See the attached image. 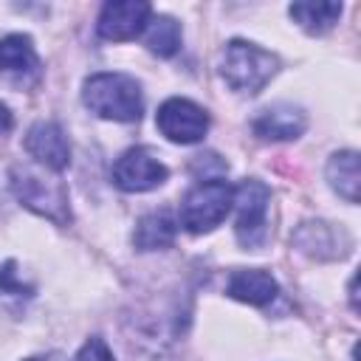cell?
<instances>
[{
    "label": "cell",
    "mask_w": 361,
    "mask_h": 361,
    "mask_svg": "<svg viewBox=\"0 0 361 361\" xmlns=\"http://www.w3.org/2000/svg\"><path fill=\"white\" fill-rule=\"evenodd\" d=\"M48 172L51 169L39 166V164H14L11 175H8L11 192L25 209L62 226L71 220L68 192H65L62 180L56 175H48Z\"/></svg>",
    "instance_id": "cell-1"
},
{
    "label": "cell",
    "mask_w": 361,
    "mask_h": 361,
    "mask_svg": "<svg viewBox=\"0 0 361 361\" xmlns=\"http://www.w3.org/2000/svg\"><path fill=\"white\" fill-rule=\"evenodd\" d=\"M82 99L90 113L110 121H138L144 113L141 85L127 73H93L85 82Z\"/></svg>",
    "instance_id": "cell-2"
},
{
    "label": "cell",
    "mask_w": 361,
    "mask_h": 361,
    "mask_svg": "<svg viewBox=\"0 0 361 361\" xmlns=\"http://www.w3.org/2000/svg\"><path fill=\"white\" fill-rule=\"evenodd\" d=\"M279 71V59L276 54L245 42V39H231L223 51V62H220V76L226 79V85L237 93H259L271 76Z\"/></svg>",
    "instance_id": "cell-3"
},
{
    "label": "cell",
    "mask_w": 361,
    "mask_h": 361,
    "mask_svg": "<svg viewBox=\"0 0 361 361\" xmlns=\"http://www.w3.org/2000/svg\"><path fill=\"white\" fill-rule=\"evenodd\" d=\"M231 206H234L231 183H226L220 178L200 180L186 192V197L180 203V223L192 234H206L226 220Z\"/></svg>",
    "instance_id": "cell-4"
},
{
    "label": "cell",
    "mask_w": 361,
    "mask_h": 361,
    "mask_svg": "<svg viewBox=\"0 0 361 361\" xmlns=\"http://www.w3.org/2000/svg\"><path fill=\"white\" fill-rule=\"evenodd\" d=\"M268 203H271V189L262 180H243L234 189V206L237 209V223L234 234L240 245L245 248H259L268 237Z\"/></svg>",
    "instance_id": "cell-5"
},
{
    "label": "cell",
    "mask_w": 361,
    "mask_h": 361,
    "mask_svg": "<svg viewBox=\"0 0 361 361\" xmlns=\"http://www.w3.org/2000/svg\"><path fill=\"white\" fill-rule=\"evenodd\" d=\"M155 124L175 144H197L209 130V116L200 104L175 96V99H166L158 107Z\"/></svg>",
    "instance_id": "cell-6"
},
{
    "label": "cell",
    "mask_w": 361,
    "mask_h": 361,
    "mask_svg": "<svg viewBox=\"0 0 361 361\" xmlns=\"http://www.w3.org/2000/svg\"><path fill=\"white\" fill-rule=\"evenodd\" d=\"M169 178V169L147 149V147H133L118 155L113 164V180L124 192H149L158 189Z\"/></svg>",
    "instance_id": "cell-7"
},
{
    "label": "cell",
    "mask_w": 361,
    "mask_h": 361,
    "mask_svg": "<svg viewBox=\"0 0 361 361\" xmlns=\"http://www.w3.org/2000/svg\"><path fill=\"white\" fill-rule=\"evenodd\" d=\"M0 79L14 87H34L42 79V65L31 37L8 34L0 39Z\"/></svg>",
    "instance_id": "cell-8"
},
{
    "label": "cell",
    "mask_w": 361,
    "mask_h": 361,
    "mask_svg": "<svg viewBox=\"0 0 361 361\" xmlns=\"http://www.w3.org/2000/svg\"><path fill=\"white\" fill-rule=\"evenodd\" d=\"M149 17H152L149 3H141V0H113V3H104L102 14H99V23H96V31H99L102 39H110V42L135 39L147 28Z\"/></svg>",
    "instance_id": "cell-9"
},
{
    "label": "cell",
    "mask_w": 361,
    "mask_h": 361,
    "mask_svg": "<svg viewBox=\"0 0 361 361\" xmlns=\"http://www.w3.org/2000/svg\"><path fill=\"white\" fill-rule=\"evenodd\" d=\"M25 152L51 172H62L71 164V144L56 121H37L25 135Z\"/></svg>",
    "instance_id": "cell-10"
},
{
    "label": "cell",
    "mask_w": 361,
    "mask_h": 361,
    "mask_svg": "<svg viewBox=\"0 0 361 361\" xmlns=\"http://www.w3.org/2000/svg\"><path fill=\"white\" fill-rule=\"evenodd\" d=\"M305 113L293 104H271L265 107L257 118H254V135L262 138V141H290V138H299L305 133Z\"/></svg>",
    "instance_id": "cell-11"
},
{
    "label": "cell",
    "mask_w": 361,
    "mask_h": 361,
    "mask_svg": "<svg viewBox=\"0 0 361 361\" xmlns=\"http://www.w3.org/2000/svg\"><path fill=\"white\" fill-rule=\"evenodd\" d=\"M293 243L316 257V259H336V257H344L350 251V237L344 228H333L327 223H305L296 234H293Z\"/></svg>",
    "instance_id": "cell-12"
},
{
    "label": "cell",
    "mask_w": 361,
    "mask_h": 361,
    "mask_svg": "<svg viewBox=\"0 0 361 361\" xmlns=\"http://www.w3.org/2000/svg\"><path fill=\"white\" fill-rule=\"evenodd\" d=\"M226 293L237 302L262 307L276 296V279L268 271H259V268H240L228 276Z\"/></svg>",
    "instance_id": "cell-13"
},
{
    "label": "cell",
    "mask_w": 361,
    "mask_h": 361,
    "mask_svg": "<svg viewBox=\"0 0 361 361\" xmlns=\"http://www.w3.org/2000/svg\"><path fill=\"white\" fill-rule=\"evenodd\" d=\"M175 231H178V223L166 209L149 212L138 220V226L133 231V243L141 251H158V248H166L175 243Z\"/></svg>",
    "instance_id": "cell-14"
},
{
    "label": "cell",
    "mask_w": 361,
    "mask_h": 361,
    "mask_svg": "<svg viewBox=\"0 0 361 361\" xmlns=\"http://www.w3.org/2000/svg\"><path fill=\"white\" fill-rule=\"evenodd\" d=\"M327 180H330V186H333L347 203H358V186H361L358 152L341 149V152L330 155V161H327Z\"/></svg>",
    "instance_id": "cell-15"
},
{
    "label": "cell",
    "mask_w": 361,
    "mask_h": 361,
    "mask_svg": "<svg viewBox=\"0 0 361 361\" xmlns=\"http://www.w3.org/2000/svg\"><path fill=\"white\" fill-rule=\"evenodd\" d=\"M290 17L307 31V34H324L330 31L338 17H341V3H330V0H307V3H293Z\"/></svg>",
    "instance_id": "cell-16"
},
{
    "label": "cell",
    "mask_w": 361,
    "mask_h": 361,
    "mask_svg": "<svg viewBox=\"0 0 361 361\" xmlns=\"http://www.w3.org/2000/svg\"><path fill=\"white\" fill-rule=\"evenodd\" d=\"M147 48L158 56H172L178 54L180 48V23L166 17V14H158V17H149L147 23Z\"/></svg>",
    "instance_id": "cell-17"
},
{
    "label": "cell",
    "mask_w": 361,
    "mask_h": 361,
    "mask_svg": "<svg viewBox=\"0 0 361 361\" xmlns=\"http://www.w3.org/2000/svg\"><path fill=\"white\" fill-rule=\"evenodd\" d=\"M76 361H116V358H113L110 347H107L102 338H90V341L79 350Z\"/></svg>",
    "instance_id": "cell-18"
},
{
    "label": "cell",
    "mask_w": 361,
    "mask_h": 361,
    "mask_svg": "<svg viewBox=\"0 0 361 361\" xmlns=\"http://www.w3.org/2000/svg\"><path fill=\"white\" fill-rule=\"evenodd\" d=\"M11 124H14V121H11V113H8V107L0 102V135H3V133H8V130H11Z\"/></svg>",
    "instance_id": "cell-19"
},
{
    "label": "cell",
    "mask_w": 361,
    "mask_h": 361,
    "mask_svg": "<svg viewBox=\"0 0 361 361\" xmlns=\"http://www.w3.org/2000/svg\"><path fill=\"white\" fill-rule=\"evenodd\" d=\"M28 361H62L59 355H37V358H28Z\"/></svg>",
    "instance_id": "cell-20"
}]
</instances>
